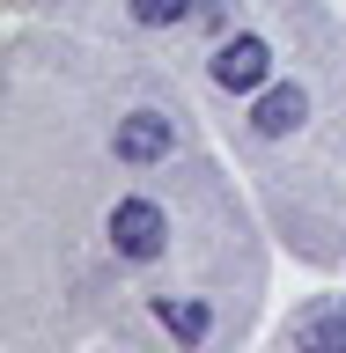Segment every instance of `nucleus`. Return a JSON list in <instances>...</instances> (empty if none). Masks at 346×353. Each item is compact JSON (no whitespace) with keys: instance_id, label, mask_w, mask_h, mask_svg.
<instances>
[{"instance_id":"obj_1","label":"nucleus","mask_w":346,"mask_h":353,"mask_svg":"<svg viewBox=\"0 0 346 353\" xmlns=\"http://www.w3.org/2000/svg\"><path fill=\"white\" fill-rule=\"evenodd\" d=\"M162 243H170V214H162L155 199H118V206H110V250L126 265L162 258Z\"/></svg>"},{"instance_id":"obj_2","label":"nucleus","mask_w":346,"mask_h":353,"mask_svg":"<svg viewBox=\"0 0 346 353\" xmlns=\"http://www.w3.org/2000/svg\"><path fill=\"white\" fill-rule=\"evenodd\" d=\"M265 74H273V52H265V37H229L214 52V88H229V96H251V88H265Z\"/></svg>"},{"instance_id":"obj_3","label":"nucleus","mask_w":346,"mask_h":353,"mask_svg":"<svg viewBox=\"0 0 346 353\" xmlns=\"http://www.w3.org/2000/svg\"><path fill=\"white\" fill-rule=\"evenodd\" d=\"M118 162H162V154L177 148V118H162V110H133V118H118Z\"/></svg>"},{"instance_id":"obj_4","label":"nucleus","mask_w":346,"mask_h":353,"mask_svg":"<svg viewBox=\"0 0 346 353\" xmlns=\"http://www.w3.org/2000/svg\"><path fill=\"white\" fill-rule=\"evenodd\" d=\"M295 353H346V302L325 294L317 309L295 316Z\"/></svg>"},{"instance_id":"obj_5","label":"nucleus","mask_w":346,"mask_h":353,"mask_svg":"<svg viewBox=\"0 0 346 353\" xmlns=\"http://www.w3.org/2000/svg\"><path fill=\"white\" fill-rule=\"evenodd\" d=\"M155 316L170 324V339H177V346H199V339L214 331V309L199 302V294H155Z\"/></svg>"},{"instance_id":"obj_6","label":"nucleus","mask_w":346,"mask_h":353,"mask_svg":"<svg viewBox=\"0 0 346 353\" xmlns=\"http://www.w3.org/2000/svg\"><path fill=\"white\" fill-rule=\"evenodd\" d=\"M251 125H258L265 140H280V132H295V125H302V88H295V81L265 88V96H258V110H251Z\"/></svg>"},{"instance_id":"obj_7","label":"nucleus","mask_w":346,"mask_h":353,"mask_svg":"<svg viewBox=\"0 0 346 353\" xmlns=\"http://www.w3.org/2000/svg\"><path fill=\"white\" fill-rule=\"evenodd\" d=\"M126 8H133V22H148V30H170V22L192 15V0H126Z\"/></svg>"}]
</instances>
